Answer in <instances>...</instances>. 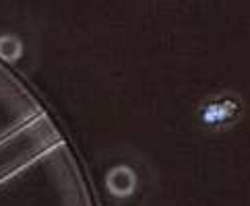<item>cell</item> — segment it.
Here are the masks:
<instances>
[{
	"mask_svg": "<svg viewBox=\"0 0 250 206\" xmlns=\"http://www.w3.org/2000/svg\"><path fill=\"white\" fill-rule=\"evenodd\" d=\"M242 105L240 99H236L234 95H217V97H209L199 105V122L203 126L213 128V130H223L231 126L234 122H238Z\"/></svg>",
	"mask_w": 250,
	"mask_h": 206,
	"instance_id": "obj_1",
	"label": "cell"
},
{
	"mask_svg": "<svg viewBox=\"0 0 250 206\" xmlns=\"http://www.w3.org/2000/svg\"><path fill=\"white\" fill-rule=\"evenodd\" d=\"M105 186H108V192L116 198H126L137 187V173L126 165H118L110 169L108 177H105Z\"/></svg>",
	"mask_w": 250,
	"mask_h": 206,
	"instance_id": "obj_2",
	"label": "cell"
},
{
	"mask_svg": "<svg viewBox=\"0 0 250 206\" xmlns=\"http://www.w3.org/2000/svg\"><path fill=\"white\" fill-rule=\"evenodd\" d=\"M23 52V43L17 35H0V56L4 60H17Z\"/></svg>",
	"mask_w": 250,
	"mask_h": 206,
	"instance_id": "obj_3",
	"label": "cell"
}]
</instances>
